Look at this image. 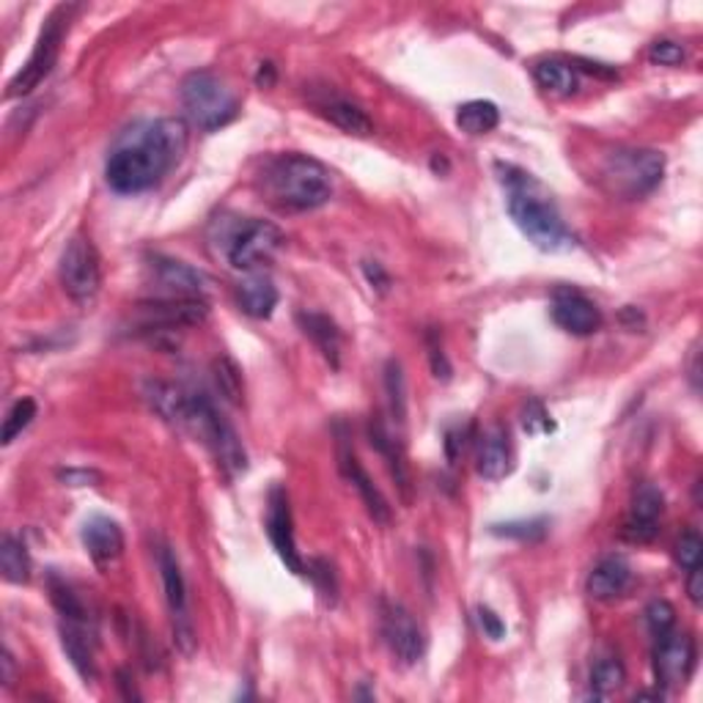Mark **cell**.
<instances>
[{"instance_id":"32","label":"cell","mask_w":703,"mask_h":703,"mask_svg":"<svg viewBox=\"0 0 703 703\" xmlns=\"http://www.w3.org/2000/svg\"><path fill=\"white\" fill-rule=\"evenodd\" d=\"M50 596L52 605L58 607V612L63 616V621H78V624H88V612H85V605L80 601V596L69 588L63 580L52 577L50 580Z\"/></svg>"},{"instance_id":"21","label":"cell","mask_w":703,"mask_h":703,"mask_svg":"<svg viewBox=\"0 0 703 703\" xmlns=\"http://www.w3.org/2000/svg\"><path fill=\"white\" fill-rule=\"evenodd\" d=\"M632 583V567L627 563V558L621 556H607L601 558L594 567V572L588 574V583H585V591H588L591 599L599 601H612L619 599Z\"/></svg>"},{"instance_id":"7","label":"cell","mask_w":703,"mask_h":703,"mask_svg":"<svg viewBox=\"0 0 703 703\" xmlns=\"http://www.w3.org/2000/svg\"><path fill=\"white\" fill-rule=\"evenodd\" d=\"M188 429H193L195 434L210 445V451L215 454V460L221 462V467L228 476L245 473V467H248V454H245L242 449V440H239L234 426L217 413L215 404H212L204 393H193V398H190Z\"/></svg>"},{"instance_id":"47","label":"cell","mask_w":703,"mask_h":703,"mask_svg":"<svg viewBox=\"0 0 703 703\" xmlns=\"http://www.w3.org/2000/svg\"><path fill=\"white\" fill-rule=\"evenodd\" d=\"M12 679H14V659H12V654L9 652H3V684H12Z\"/></svg>"},{"instance_id":"24","label":"cell","mask_w":703,"mask_h":703,"mask_svg":"<svg viewBox=\"0 0 703 703\" xmlns=\"http://www.w3.org/2000/svg\"><path fill=\"white\" fill-rule=\"evenodd\" d=\"M61 643L67 659L72 663V668L78 670L80 679L85 684H92L97 679V663H94V646L88 638V624H78V621H67L61 627Z\"/></svg>"},{"instance_id":"23","label":"cell","mask_w":703,"mask_h":703,"mask_svg":"<svg viewBox=\"0 0 703 703\" xmlns=\"http://www.w3.org/2000/svg\"><path fill=\"white\" fill-rule=\"evenodd\" d=\"M239 308L253 319H270L278 308V286L264 273H250L237 289Z\"/></svg>"},{"instance_id":"25","label":"cell","mask_w":703,"mask_h":703,"mask_svg":"<svg viewBox=\"0 0 703 703\" xmlns=\"http://www.w3.org/2000/svg\"><path fill=\"white\" fill-rule=\"evenodd\" d=\"M297 324H300L302 333L317 344V349L322 352V358L327 360L333 369H338L341 364V330L338 324L330 317L317 311H300L297 313Z\"/></svg>"},{"instance_id":"48","label":"cell","mask_w":703,"mask_h":703,"mask_svg":"<svg viewBox=\"0 0 703 703\" xmlns=\"http://www.w3.org/2000/svg\"><path fill=\"white\" fill-rule=\"evenodd\" d=\"M635 701H663V692H641V695H635Z\"/></svg>"},{"instance_id":"15","label":"cell","mask_w":703,"mask_h":703,"mask_svg":"<svg viewBox=\"0 0 703 703\" xmlns=\"http://www.w3.org/2000/svg\"><path fill=\"white\" fill-rule=\"evenodd\" d=\"M338 470L352 487L358 489L360 500H364L371 520L380 522V525H388V522H391V505H388L385 495L377 489V484L371 481L369 473L364 470V465L358 462V454H355L352 443L346 440V434H338Z\"/></svg>"},{"instance_id":"16","label":"cell","mask_w":703,"mask_h":703,"mask_svg":"<svg viewBox=\"0 0 703 703\" xmlns=\"http://www.w3.org/2000/svg\"><path fill=\"white\" fill-rule=\"evenodd\" d=\"M148 273H152L154 286L159 289V297H204L206 278L184 261L154 255L148 261Z\"/></svg>"},{"instance_id":"29","label":"cell","mask_w":703,"mask_h":703,"mask_svg":"<svg viewBox=\"0 0 703 703\" xmlns=\"http://www.w3.org/2000/svg\"><path fill=\"white\" fill-rule=\"evenodd\" d=\"M0 572H3L7 583L14 585H23L31 580L28 547L20 539H14V536H3V545H0Z\"/></svg>"},{"instance_id":"6","label":"cell","mask_w":703,"mask_h":703,"mask_svg":"<svg viewBox=\"0 0 703 703\" xmlns=\"http://www.w3.org/2000/svg\"><path fill=\"white\" fill-rule=\"evenodd\" d=\"M221 239L226 242L228 264L242 273H259L286 245L278 226L267 221H250V217H242L234 228L221 231Z\"/></svg>"},{"instance_id":"44","label":"cell","mask_w":703,"mask_h":703,"mask_svg":"<svg viewBox=\"0 0 703 703\" xmlns=\"http://www.w3.org/2000/svg\"><path fill=\"white\" fill-rule=\"evenodd\" d=\"M690 577H687V594H690L692 605H701L703 601V567L690 569Z\"/></svg>"},{"instance_id":"39","label":"cell","mask_w":703,"mask_h":703,"mask_svg":"<svg viewBox=\"0 0 703 703\" xmlns=\"http://www.w3.org/2000/svg\"><path fill=\"white\" fill-rule=\"evenodd\" d=\"M648 61L659 63V67H679V63L684 61V50H681V45H676V41L670 39L654 41L652 50H648Z\"/></svg>"},{"instance_id":"28","label":"cell","mask_w":703,"mask_h":703,"mask_svg":"<svg viewBox=\"0 0 703 703\" xmlns=\"http://www.w3.org/2000/svg\"><path fill=\"white\" fill-rule=\"evenodd\" d=\"M456 124H460L462 132L478 138L489 135L492 130H498L500 124V110L498 105L489 103V99H473V103H465L456 114Z\"/></svg>"},{"instance_id":"14","label":"cell","mask_w":703,"mask_h":703,"mask_svg":"<svg viewBox=\"0 0 703 703\" xmlns=\"http://www.w3.org/2000/svg\"><path fill=\"white\" fill-rule=\"evenodd\" d=\"M267 536L273 541L275 552L281 561L286 563V569L295 574H306V561L297 552L295 541V527H291V509H289V495L281 487H275L270 492V511H267Z\"/></svg>"},{"instance_id":"13","label":"cell","mask_w":703,"mask_h":703,"mask_svg":"<svg viewBox=\"0 0 703 703\" xmlns=\"http://www.w3.org/2000/svg\"><path fill=\"white\" fill-rule=\"evenodd\" d=\"M550 311L552 322L569 335H580L583 338V335H594L601 327V311L596 308V302L588 300L583 291L569 289V286H563V289H558L552 295Z\"/></svg>"},{"instance_id":"8","label":"cell","mask_w":703,"mask_h":703,"mask_svg":"<svg viewBox=\"0 0 703 703\" xmlns=\"http://www.w3.org/2000/svg\"><path fill=\"white\" fill-rule=\"evenodd\" d=\"M74 12H78V7H58L56 12L45 20L39 39H36L34 52H31L28 61L23 63V69H20L12 80H9V85H7L9 99L31 94L34 88H39L41 80L52 72V67H56V61H58V52H61L63 34H67L69 23H72Z\"/></svg>"},{"instance_id":"33","label":"cell","mask_w":703,"mask_h":703,"mask_svg":"<svg viewBox=\"0 0 703 703\" xmlns=\"http://www.w3.org/2000/svg\"><path fill=\"white\" fill-rule=\"evenodd\" d=\"M36 418V402L34 398H20L14 402V407L9 409L7 420H3V434H0V443L12 445L20 434L31 426V420Z\"/></svg>"},{"instance_id":"17","label":"cell","mask_w":703,"mask_h":703,"mask_svg":"<svg viewBox=\"0 0 703 703\" xmlns=\"http://www.w3.org/2000/svg\"><path fill=\"white\" fill-rule=\"evenodd\" d=\"M665 511V498L654 484H641L632 498L630 516L624 522V536L638 545L654 541L659 534V516Z\"/></svg>"},{"instance_id":"41","label":"cell","mask_w":703,"mask_h":703,"mask_svg":"<svg viewBox=\"0 0 703 703\" xmlns=\"http://www.w3.org/2000/svg\"><path fill=\"white\" fill-rule=\"evenodd\" d=\"M478 624H481L484 635L492 638V641H503L505 638V624L500 621V616L489 607H478Z\"/></svg>"},{"instance_id":"10","label":"cell","mask_w":703,"mask_h":703,"mask_svg":"<svg viewBox=\"0 0 703 703\" xmlns=\"http://www.w3.org/2000/svg\"><path fill=\"white\" fill-rule=\"evenodd\" d=\"M157 567H159V577H163L165 599H168L170 616H174L176 643H179V648H182L184 654H193L195 632L188 612V585H184V574H182V567H179V558H176V552L170 550V547H159Z\"/></svg>"},{"instance_id":"12","label":"cell","mask_w":703,"mask_h":703,"mask_svg":"<svg viewBox=\"0 0 703 703\" xmlns=\"http://www.w3.org/2000/svg\"><path fill=\"white\" fill-rule=\"evenodd\" d=\"M695 668V643L690 635H679L670 630L668 635L657 638L654 648V676L663 687H681L690 681Z\"/></svg>"},{"instance_id":"42","label":"cell","mask_w":703,"mask_h":703,"mask_svg":"<svg viewBox=\"0 0 703 703\" xmlns=\"http://www.w3.org/2000/svg\"><path fill=\"white\" fill-rule=\"evenodd\" d=\"M465 443H467V429H451L449 434H445V456H449V462L454 465L456 460L462 456V451H465Z\"/></svg>"},{"instance_id":"38","label":"cell","mask_w":703,"mask_h":703,"mask_svg":"<svg viewBox=\"0 0 703 703\" xmlns=\"http://www.w3.org/2000/svg\"><path fill=\"white\" fill-rule=\"evenodd\" d=\"M522 426H525L527 434H547V431L556 429V424H552L550 415H547V409L539 402H527L525 415H522Z\"/></svg>"},{"instance_id":"34","label":"cell","mask_w":703,"mask_h":703,"mask_svg":"<svg viewBox=\"0 0 703 703\" xmlns=\"http://www.w3.org/2000/svg\"><path fill=\"white\" fill-rule=\"evenodd\" d=\"M212 371H215V382L223 396L237 404L242 398V374H239L237 364L231 358H217Z\"/></svg>"},{"instance_id":"18","label":"cell","mask_w":703,"mask_h":703,"mask_svg":"<svg viewBox=\"0 0 703 703\" xmlns=\"http://www.w3.org/2000/svg\"><path fill=\"white\" fill-rule=\"evenodd\" d=\"M80 539H83L88 558H92L99 569L116 563L121 558V552H124V534H121L119 522H114L110 516H92V520L83 525Z\"/></svg>"},{"instance_id":"4","label":"cell","mask_w":703,"mask_h":703,"mask_svg":"<svg viewBox=\"0 0 703 703\" xmlns=\"http://www.w3.org/2000/svg\"><path fill=\"white\" fill-rule=\"evenodd\" d=\"M665 174V154L654 148H616L601 163V184L607 193L635 201L652 193Z\"/></svg>"},{"instance_id":"26","label":"cell","mask_w":703,"mask_h":703,"mask_svg":"<svg viewBox=\"0 0 703 703\" xmlns=\"http://www.w3.org/2000/svg\"><path fill=\"white\" fill-rule=\"evenodd\" d=\"M534 78L545 92L558 94V97H569L580 88L577 69L567 61H558V58H547V61L536 63Z\"/></svg>"},{"instance_id":"1","label":"cell","mask_w":703,"mask_h":703,"mask_svg":"<svg viewBox=\"0 0 703 703\" xmlns=\"http://www.w3.org/2000/svg\"><path fill=\"white\" fill-rule=\"evenodd\" d=\"M188 148V124L179 119L138 121L110 148L105 179L121 195L157 188Z\"/></svg>"},{"instance_id":"5","label":"cell","mask_w":703,"mask_h":703,"mask_svg":"<svg viewBox=\"0 0 703 703\" xmlns=\"http://www.w3.org/2000/svg\"><path fill=\"white\" fill-rule=\"evenodd\" d=\"M182 108L188 114L190 124L199 127L201 132H215L221 127H226L228 121H234L239 110L237 94L228 88V83L223 78H217L215 72H190L182 80Z\"/></svg>"},{"instance_id":"9","label":"cell","mask_w":703,"mask_h":703,"mask_svg":"<svg viewBox=\"0 0 703 703\" xmlns=\"http://www.w3.org/2000/svg\"><path fill=\"white\" fill-rule=\"evenodd\" d=\"M58 278L74 302H92L97 297L99 286H103V264H99V253L92 239L74 237L63 248Z\"/></svg>"},{"instance_id":"37","label":"cell","mask_w":703,"mask_h":703,"mask_svg":"<svg viewBox=\"0 0 703 703\" xmlns=\"http://www.w3.org/2000/svg\"><path fill=\"white\" fill-rule=\"evenodd\" d=\"M676 561L681 563V569H698L703 561V541L695 531H687L679 541H676Z\"/></svg>"},{"instance_id":"31","label":"cell","mask_w":703,"mask_h":703,"mask_svg":"<svg viewBox=\"0 0 703 703\" xmlns=\"http://www.w3.org/2000/svg\"><path fill=\"white\" fill-rule=\"evenodd\" d=\"M385 391H388V407H391V418L398 426L407 420V382H404V371L398 360H388L385 366Z\"/></svg>"},{"instance_id":"27","label":"cell","mask_w":703,"mask_h":703,"mask_svg":"<svg viewBox=\"0 0 703 703\" xmlns=\"http://www.w3.org/2000/svg\"><path fill=\"white\" fill-rule=\"evenodd\" d=\"M369 437H371V445H374V449L385 456L388 465H391V473L393 478H396L398 489L404 492V498H409V473H407V465H404L402 449H398L393 434L385 429V424H382L380 418H374L369 424Z\"/></svg>"},{"instance_id":"46","label":"cell","mask_w":703,"mask_h":703,"mask_svg":"<svg viewBox=\"0 0 703 703\" xmlns=\"http://www.w3.org/2000/svg\"><path fill=\"white\" fill-rule=\"evenodd\" d=\"M366 275H369L371 284H380V289H385L388 286V275L382 273L380 264H374V270H371V264H366Z\"/></svg>"},{"instance_id":"35","label":"cell","mask_w":703,"mask_h":703,"mask_svg":"<svg viewBox=\"0 0 703 703\" xmlns=\"http://www.w3.org/2000/svg\"><path fill=\"white\" fill-rule=\"evenodd\" d=\"M646 624L652 630V635L663 638L674 630L676 624V610L668 599H654L652 605L646 607Z\"/></svg>"},{"instance_id":"36","label":"cell","mask_w":703,"mask_h":703,"mask_svg":"<svg viewBox=\"0 0 703 703\" xmlns=\"http://www.w3.org/2000/svg\"><path fill=\"white\" fill-rule=\"evenodd\" d=\"M492 534L509 536V539L534 541L547 534V520H527V522H509V525H495Z\"/></svg>"},{"instance_id":"2","label":"cell","mask_w":703,"mask_h":703,"mask_svg":"<svg viewBox=\"0 0 703 703\" xmlns=\"http://www.w3.org/2000/svg\"><path fill=\"white\" fill-rule=\"evenodd\" d=\"M498 179L505 190V210L522 234L539 250L561 253L574 248L572 231L563 223L556 201L547 193L545 184L534 174L516 168V165L498 163Z\"/></svg>"},{"instance_id":"11","label":"cell","mask_w":703,"mask_h":703,"mask_svg":"<svg viewBox=\"0 0 703 703\" xmlns=\"http://www.w3.org/2000/svg\"><path fill=\"white\" fill-rule=\"evenodd\" d=\"M382 638L402 665H415L426 654V638L413 612L398 601H382L380 610Z\"/></svg>"},{"instance_id":"20","label":"cell","mask_w":703,"mask_h":703,"mask_svg":"<svg viewBox=\"0 0 703 703\" xmlns=\"http://www.w3.org/2000/svg\"><path fill=\"white\" fill-rule=\"evenodd\" d=\"M514 470V449H511V437L503 426H492L481 437V449H478V476L487 481H500Z\"/></svg>"},{"instance_id":"19","label":"cell","mask_w":703,"mask_h":703,"mask_svg":"<svg viewBox=\"0 0 703 703\" xmlns=\"http://www.w3.org/2000/svg\"><path fill=\"white\" fill-rule=\"evenodd\" d=\"M313 108H317L319 116H324L330 124L344 130L346 135L366 138L374 132V121L369 119V114H366L360 105H355L352 99L341 97V94L335 92H322L319 97H313Z\"/></svg>"},{"instance_id":"22","label":"cell","mask_w":703,"mask_h":703,"mask_svg":"<svg viewBox=\"0 0 703 703\" xmlns=\"http://www.w3.org/2000/svg\"><path fill=\"white\" fill-rule=\"evenodd\" d=\"M143 396H146V402L152 404V409L159 415V418L168 420V424H174V426H184V429H188L190 398H193V393L170 385V382L148 380L146 385H143Z\"/></svg>"},{"instance_id":"30","label":"cell","mask_w":703,"mask_h":703,"mask_svg":"<svg viewBox=\"0 0 703 703\" xmlns=\"http://www.w3.org/2000/svg\"><path fill=\"white\" fill-rule=\"evenodd\" d=\"M627 681V668L619 657H599L591 668V695L594 698H607L612 692H619Z\"/></svg>"},{"instance_id":"40","label":"cell","mask_w":703,"mask_h":703,"mask_svg":"<svg viewBox=\"0 0 703 703\" xmlns=\"http://www.w3.org/2000/svg\"><path fill=\"white\" fill-rule=\"evenodd\" d=\"M426 344H429V358H431V371H434V377H437V380H449L451 366H449V358H445L443 346H440V338H437V333H429Z\"/></svg>"},{"instance_id":"43","label":"cell","mask_w":703,"mask_h":703,"mask_svg":"<svg viewBox=\"0 0 703 703\" xmlns=\"http://www.w3.org/2000/svg\"><path fill=\"white\" fill-rule=\"evenodd\" d=\"M99 473L94 470H63L61 473V481L69 484V487H88V484L99 481Z\"/></svg>"},{"instance_id":"3","label":"cell","mask_w":703,"mask_h":703,"mask_svg":"<svg viewBox=\"0 0 703 703\" xmlns=\"http://www.w3.org/2000/svg\"><path fill=\"white\" fill-rule=\"evenodd\" d=\"M259 188L281 210L311 212L333 199V176L308 154H275L261 165Z\"/></svg>"},{"instance_id":"45","label":"cell","mask_w":703,"mask_h":703,"mask_svg":"<svg viewBox=\"0 0 703 703\" xmlns=\"http://www.w3.org/2000/svg\"><path fill=\"white\" fill-rule=\"evenodd\" d=\"M255 83L264 85V88H270V85L275 83V67H273V63H261L259 74H255Z\"/></svg>"}]
</instances>
